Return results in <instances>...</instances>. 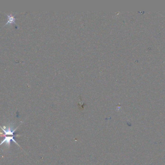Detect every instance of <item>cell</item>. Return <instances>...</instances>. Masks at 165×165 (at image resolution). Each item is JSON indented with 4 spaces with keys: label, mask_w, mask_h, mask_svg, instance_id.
Listing matches in <instances>:
<instances>
[{
    "label": "cell",
    "mask_w": 165,
    "mask_h": 165,
    "mask_svg": "<svg viewBox=\"0 0 165 165\" xmlns=\"http://www.w3.org/2000/svg\"><path fill=\"white\" fill-rule=\"evenodd\" d=\"M5 14H6L7 17L8 18V21L6 22V23L5 24V26L8 25V24H14L15 25V19H17V18L15 17V16H13L12 15V13H11L10 15H8L7 13H5Z\"/></svg>",
    "instance_id": "6da1fadb"
}]
</instances>
